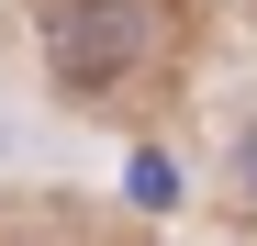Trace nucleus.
I'll list each match as a JSON object with an SVG mask.
<instances>
[{
    "instance_id": "f257e3e1",
    "label": "nucleus",
    "mask_w": 257,
    "mask_h": 246,
    "mask_svg": "<svg viewBox=\"0 0 257 246\" xmlns=\"http://www.w3.org/2000/svg\"><path fill=\"white\" fill-rule=\"evenodd\" d=\"M201 0H34V67L78 123H157L190 78Z\"/></svg>"
},
{
    "instance_id": "f03ea898",
    "label": "nucleus",
    "mask_w": 257,
    "mask_h": 246,
    "mask_svg": "<svg viewBox=\"0 0 257 246\" xmlns=\"http://www.w3.org/2000/svg\"><path fill=\"white\" fill-rule=\"evenodd\" d=\"M0 246H135V235L101 224V213H34V224H12Z\"/></svg>"
},
{
    "instance_id": "7ed1b4c3",
    "label": "nucleus",
    "mask_w": 257,
    "mask_h": 246,
    "mask_svg": "<svg viewBox=\"0 0 257 246\" xmlns=\"http://www.w3.org/2000/svg\"><path fill=\"white\" fill-rule=\"evenodd\" d=\"M224 190H235L246 213H257V112L235 123V146H224Z\"/></svg>"
}]
</instances>
